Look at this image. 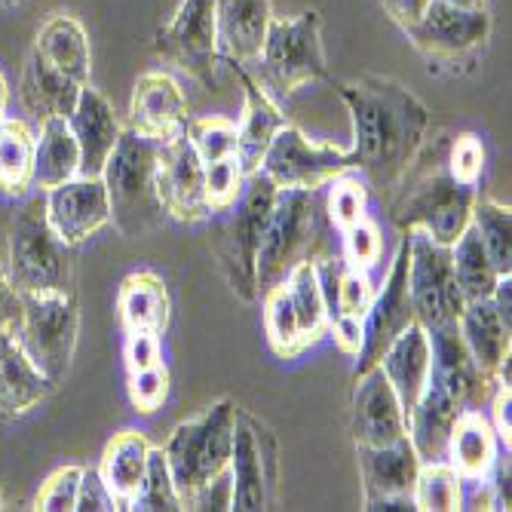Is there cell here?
Wrapping results in <instances>:
<instances>
[{
    "label": "cell",
    "instance_id": "cell-1",
    "mask_svg": "<svg viewBox=\"0 0 512 512\" xmlns=\"http://www.w3.org/2000/svg\"><path fill=\"white\" fill-rule=\"evenodd\" d=\"M353 123V169L368 191L393 194L430 132V111L393 77L365 74L335 83Z\"/></svg>",
    "mask_w": 512,
    "mask_h": 512
},
{
    "label": "cell",
    "instance_id": "cell-2",
    "mask_svg": "<svg viewBox=\"0 0 512 512\" xmlns=\"http://www.w3.org/2000/svg\"><path fill=\"white\" fill-rule=\"evenodd\" d=\"M451 145V142H448ZM445 154H436L430 163L424 154V145L405 169V175L396 184V197L390 206L393 224L402 230H424V234L442 246H454L457 237L470 227L473 203L479 197V188L473 184H460L448 166Z\"/></svg>",
    "mask_w": 512,
    "mask_h": 512
},
{
    "label": "cell",
    "instance_id": "cell-3",
    "mask_svg": "<svg viewBox=\"0 0 512 512\" xmlns=\"http://www.w3.org/2000/svg\"><path fill=\"white\" fill-rule=\"evenodd\" d=\"M157 148V142L126 126L102 169L111 224L126 240L154 234L166 218L157 197Z\"/></svg>",
    "mask_w": 512,
    "mask_h": 512
},
{
    "label": "cell",
    "instance_id": "cell-4",
    "mask_svg": "<svg viewBox=\"0 0 512 512\" xmlns=\"http://www.w3.org/2000/svg\"><path fill=\"white\" fill-rule=\"evenodd\" d=\"M255 80L283 105L304 86L329 80L322 46V16L304 10L295 16H273L264 46L255 59Z\"/></svg>",
    "mask_w": 512,
    "mask_h": 512
},
{
    "label": "cell",
    "instance_id": "cell-5",
    "mask_svg": "<svg viewBox=\"0 0 512 512\" xmlns=\"http://www.w3.org/2000/svg\"><path fill=\"white\" fill-rule=\"evenodd\" d=\"M237 402L218 399L200 417L184 421L172 430L166 442V463L181 500V509H194L197 497L221 476L230 463V442H234Z\"/></svg>",
    "mask_w": 512,
    "mask_h": 512
},
{
    "label": "cell",
    "instance_id": "cell-6",
    "mask_svg": "<svg viewBox=\"0 0 512 512\" xmlns=\"http://www.w3.org/2000/svg\"><path fill=\"white\" fill-rule=\"evenodd\" d=\"M74 249L65 246L46 221L43 194L19 200L10 237H7V276L13 289L22 292H53L71 289L74 283Z\"/></svg>",
    "mask_w": 512,
    "mask_h": 512
},
{
    "label": "cell",
    "instance_id": "cell-7",
    "mask_svg": "<svg viewBox=\"0 0 512 512\" xmlns=\"http://www.w3.org/2000/svg\"><path fill=\"white\" fill-rule=\"evenodd\" d=\"M273 200H276V184L264 172H255L246 178V188H243L240 200L230 209L218 212L221 224H218V237H215V252H218L221 270L227 276V286L234 289V295L246 304L258 301L255 258H258V246L264 237Z\"/></svg>",
    "mask_w": 512,
    "mask_h": 512
},
{
    "label": "cell",
    "instance_id": "cell-8",
    "mask_svg": "<svg viewBox=\"0 0 512 512\" xmlns=\"http://www.w3.org/2000/svg\"><path fill=\"white\" fill-rule=\"evenodd\" d=\"M22 310L16 319V335L31 362L59 387L74 362L80 338V307L71 289L22 292Z\"/></svg>",
    "mask_w": 512,
    "mask_h": 512
},
{
    "label": "cell",
    "instance_id": "cell-9",
    "mask_svg": "<svg viewBox=\"0 0 512 512\" xmlns=\"http://www.w3.org/2000/svg\"><path fill=\"white\" fill-rule=\"evenodd\" d=\"M316 240H319L316 191H276L255 258L258 298L283 283L298 261L313 258Z\"/></svg>",
    "mask_w": 512,
    "mask_h": 512
},
{
    "label": "cell",
    "instance_id": "cell-10",
    "mask_svg": "<svg viewBox=\"0 0 512 512\" xmlns=\"http://www.w3.org/2000/svg\"><path fill=\"white\" fill-rule=\"evenodd\" d=\"M488 7H454L445 0H433L430 10L417 19L405 37L436 71H460L473 65L491 40Z\"/></svg>",
    "mask_w": 512,
    "mask_h": 512
},
{
    "label": "cell",
    "instance_id": "cell-11",
    "mask_svg": "<svg viewBox=\"0 0 512 512\" xmlns=\"http://www.w3.org/2000/svg\"><path fill=\"white\" fill-rule=\"evenodd\" d=\"M230 506L234 512L270 509L279 485V445L264 421L237 405L234 442H230Z\"/></svg>",
    "mask_w": 512,
    "mask_h": 512
},
{
    "label": "cell",
    "instance_id": "cell-12",
    "mask_svg": "<svg viewBox=\"0 0 512 512\" xmlns=\"http://www.w3.org/2000/svg\"><path fill=\"white\" fill-rule=\"evenodd\" d=\"M154 53L175 71L212 89L221 68L215 0H178L172 19L154 37Z\"/></svg>",
    "mask_w": 512,
    "mask_h": 512
},
{
    "label": "cell",
    "instance_id": "cell-13",
    "mask_svg": "<svg viewBox=\"0 0 512 512\" xmlns=\"http://www.w3.org/2000/svg\"><path fill=\"white\" fill-rule=\"evenodd\" d=\"M261 172L276 184V191H319L356 169L350 151L329 142H310L298 126L286 123L273 135Z\"/></svg>",
    "mask_w": 512,
    "mask_h": 512
},
{
    "label": "cell",
    "instance_id": "cell-14",
    "mask_svg": "<svg viewBox=\"0 0 512 512\" xmlns=\"http://www.w3.org/2000/svg\"><path fill=\"white\" fill-rule=\"evenodd\" d=\"M408 234V301L414 319L430 329L439 322H454L467 301L457 289V276L451 264V246L430 240L424 230Z\"/></svg>",
    "mask_w": 512,
    "mask_h": 512
},
{
    "label": "cell",
    "instance_id": "cell-15",
    "mask_svg": "<svg viewBox=\"0 0 512 512\" xmlns=\"http://www.w3.org/2000/svg\"><path fill=\"white\" fill-rule=\"evenodd\" d=\"M408 322H414V310L408 301V234H402L384 286L375 292V301H371V307L362 319V347L356 353L353 378L381 362L387 347L396 341V335Z\"/></svg>",
    "mask_w": 512,
    "mask_h": 512
},
{
    "label": "cell",
    "instance_id": "cell-16",
    "mask_svg": "<svg viewBox=\"0 0 512 512\" xmlns=\"http://www.w3.org/2000/svg\"><path fill=\"white\" fill-rule=\"evenodd\" d=\"M157 197L163 215L178 224L212 221V206L206 200L203 160L197 157L188 135H178L157 148Z\"/></svg>",
    "mask_w": 512,
    "mask_h": 512
},
{
    "label": "cell",
    "instance_id": "cell-17",
    "mask_svg": "<svg viewBox=\"0 0 512 512\" xmlns=\"http://www.w3.org/2000/svg\"><path fill=\"white\" fill-rule=\"evenodd\" d=\"M46 221L56 237L77 249L111 224V203L102 175H74L53 191H43Z\"/></svg>",
    "mask_w": 512,
    "mask_h": 512
},
{
    "label": "cell",
    "instance_id": "cell-18",
    "mask_svg": "<svg viewBox=\"0 0 512 512\" xmlns=\"http://www.w3.org/2000/svg\"><path fill=\"white\" fill-rule=\"evenodd\" d=\"M191 123V105L181 83L169 71H145L132 86L129 99V129L166 145L184 135Z\"/></svg>",
    "mask_w": 512,
    "mask_h": 512
},
{
    "label": "cell",
    "instance_id": "cell-19",
    "mask_svg": "<svg viewBox=\"0 0 512 512\" xmlns=\"http://www.w3.org/2000/svg\"><path fill=\"white\" fill-rule=\"evenodd\" d=\"M430 338V384L442 387L457 405H473L479 408L482 399L491 396V384L482 378V371L460 335V325L454 322H439L427 329Z\"/></svg>",
    "mask_w": 512,
    "mask_h": 512
},
{
    "label": "cell",
    "instance_id": "cell-20",
    "mask_svg": "<svg viewBox=\"0 0 512 512\" xmlns=\"http://www.w3.org/2000/svg\"><path fill=\"white\" fill-rule=\"evenodd\" d=\"M350 433L356 445H390L408 436L402 402L390 387V381L384 378L381 365L356 375Z\"/></svg>",
    "mask_w": 512,
    "mask_h": 512
},
{
    "label": "cell",
    "instance_id": "cell-21",
    "mask_svg": "<svg viewBox=\"0 0 512 512\" xmlns=\"http://www.w3.org/2000/svg\"><path fill=\"white\" fill-rule=\"evenodd\" d=\"M234 74L243 86V117L237 126V160L249 178V175L261 172V160L273 142V135L289 123V117L283 114V105H279L255 80V74L249 68L234 65Z\"/></svg>",
    "mask_w": 512,
    "mask_h": 512
},
{
    "label": "cell",
    "instance_id": "cell-22",
    "mask_svg": "<svg viewBox=\"0 0 512 512\" xmlns=\"http://www.w3.org/2000/svg\"><path fill=\"white\" fill-rule=\"evenodd\" d=\"M56 387L50 378L31 362L25 347L19 344L16 322L0 332V417L4 421H19L31 414L40 402L50 399Z\"/></svg>",
    "mask_w": 512,
    "mask_h": 512
},
{
    "label": "cell",
    "instance_id": "cell-23",
    "mask_svg": "<svg viewBox=\"0 0 512 512\" xmlns=\"http://www.w3.org/2000/svg\"><path fill=\"white\" fill-rule=\"evenodd\" d=\"M273 19V0H215L218 53L230 65L252 68Z\"/></svg>",
    "mask_w": 512,
    "mask_h": 512
},
{
    "label": "cell",
    "instance_id": "cell-24",
    "mask_svg": "<svg viewBox=\"0 0 512 512\" xmlns=\"http://www.w3.org/2000/svg\"><path fill=\"white\" fill-rule=\"evenodd\" d=\"M68 126L77 138L80 148V175H102L117 138L123 132L111 102L105 99V92H99L92 83L80 89V99L68 117Z\"/></svg>",
    "mask_w": 512,
    "mask_h": 512
},
{
    "label": "cell",
    "instance_id": "cell-25",
    "mask_svg": "<svg viewBox=\"0 0 512 512\" xmlns=\"http://www.w3.org/2000/svg\"><path fill=\"white\" fill-rule=\"evenodd\" d=\"M28 53H34L43 65L56 68L59 74L71 77L80 86H86L92 77L89 34H86L83 22L68 10H56L43 19Z\"/></svg>",
    "mask_w": 512,
    "mask_h": 512
},
{
    "label": "cell",
    "instance_id": "cell-26",
    "mask_svg": "<svg viewBox=\"0 0 512 512\" xmlns=\"http://www.w3.org/2000/svg\"><path fill=\"white\" fill-rule=\"evenodd\" d=\"M356 457L365 503L378 497H411L417 470H421V457H417L408 436L390 445H356Z\"/></svg>",
    "mask_w": 512,
    "mask_h": 512
},
{
    "label": "cell",
    "instance_id": "cell-27",
    "mask_svg": "<svg viewBox=\"0 0 512 512\" xmlns=\"http://www.w3.org/2000/svg\"><path fill=\"white\" fill-rule=\"evenodd\" d=\"M500 451L503 445L488 421V414L473 405L460 408L445 451V460L454 467V473L460 479H488Z\"/></svg>",
    "mask_w": 512,
    "mask_h": 512
},
{
    "label": "cell",
    "instance_id": "cell-28",
    "mask_svg": "<svg viewBox=\"0 0 512 512\" xmlns=\"http://www.w3.org/2000/svg\"><path fill=\"white\" fill-rule=\"evenodd\" d=\"M381 371L390 381V387L396 390L402 411L408 414L411 405L417 402V396L424 393L427 378H430V338L421 322H408L405 329L396 335V341L387 347V353L381 356Z\"/></svg>",
    "mask_w": 512,
    "mask_h": 512
},
{
    "label": "cell",
    "instance_id": "cell-29",
    "mask_svg": "<svg viewBox=\"0 0 512 512\" xmlns=\"http://www.w3.org/2000/svg\"><path fill=\"white\" fill-rule=\"evenodd\" d=\"M313 267H316L319 292H322L329 319H338V316L365 319L371 301H375V292H378V286L371 283V270L347 264L341 258V252L338 255H316Z\"/></svg>",
    "mask_w": 512,
    "mask_h": 512
},
{
    "label": "cell",
    "instance_id": "cell-30",
    "mask_svg": "<svg viewBox=\"0 0 512 512\" xmlns=\"http://www.w3.org/2000/svg\"><path fill=\"white\" fill-rule=\"evenodd\" d=\"M148 457L151 442L142 430H120L108 439L99 460V476L111 491L117 509H132V500L142 491L148 473Z\"/></svg>",
    "mask_w": 512,
    "mask_h": 512
},
{
    "label": "cell",
    "instance_id": "cell-31",
    "mask_svg": "<svg viewBox=\"0 0 512 512\" xmlns=\"http://www.w3.org/2000/svg\"><path fill=\"white\" fill-rule=\"evenodd\" d=\"M117 316L123 332H151L163 335L169 329L172 301L163 276L151 270L129 273L117 289Z\"/></svg>",
    "mask_w": 512,
    "mask_h": 512
},
{
    "label": "cell",
    "instance_id": "cell-32",
    "mask_svg": "<svg viewBox=\"0 0 512 512\" xmlns=\"http://www.w3.org/2000/svg\"><path fill=\"white\" fill-rule=\"evenodd\" d=\"M460 408L463 405H457L442 387H436V384L427 381L424 393L417 396V402L405 414L408 442L414 445V451H417V457H421V463L445 460L448 436H451V427L457 421Z\"/></svg>",
    "mask_w": 512,
    "mask_h": 512
},
{
    "label": "cell",
    "instance_id": "cell-33",
    "mask_svg": "<svg viewBox=\"0 0 512 512\" xmlns=\"http://www.w3.org/2000/svg\"><path fill=\"white\" fill-rule=\"evenodd\" d=\"M80 89H83L80 83L59 74L50 65H43L34 53L25 56L22 80H19V102L31 120H37V123L50 120V117L68 120L80 99Z\"/></svg>",
    "mask_w": 512,
    "mask_h": 512
},
{
    "label": "cell",
    "instance_id": "cell-34",
    "mask_svg": "<svg viewBox=\"0 0 512 512\" xmlns=\"http://www.w3.org/2000/svg\"><path fill=\"white\" fill-rule=\"evenodd\" d=\"M457 325H460V335L467 341L482 378L494 387L497 384V371L500 365L509 359V350H512V329L500 322L491 298L488 301H470L463 307V313L457 316Z\"/></svg>",
    "mask_w": 512,
    "mask_h": 512
},
{
    "label": "cell",
    "instance_id": "cell-35",
    "mask_svg": "<svg viewBox=\"0 0 512 512\" xmlns=\"http://www.w3.org/2000/svg\"><path fill=\"white\" fill-rule=\"evenodd\" d=\"M37 132L22 117L0 120V197L25 200L34 191Z\"/></svg>",
    "mask_w": 512,
    "mask_h": 512
},
{
    "label": "cell",
    "instance_id": "cell-36",
    "mask_svg": "<svg viewBox=\"0 0 512 512\" xmlns=\"http://www.w3.org/2000/svg\"><path fill=\"white\" fill-rule=\"evenodd\" d=\"M80 175V148L65 117H50L37 132L34 157V191H53L59 184Z\"/></svg>",
    "mask_w": 512,
    "mask_h": 512
},
{
    "label": "cell",
    "instance_id": "cell-37",
    "mask_svg": "<svg viewBox=\"0 0 512 512\" xmlns=\"http://www.w3.org/2000/svg\"><path fill=\"white\" fill-rule=\"evenodd\" d=\"M451 264H454V276H457V289L463 295V301H488L494 286H497V267L491 264L476 227L470 224L463 234L457 237V243L451 246Z\"/></svg>",
    "mask_w": 512,
    "mask_h": 512
},
{
    "label": "cell",
    "instance_id": "cell-38",
    "mask_svg": "<svg viewBox=\"0 0 512 512\" xmlns=\"http://www.w3.org/2000/svg\"><path fill=\"white\" fill-rule=\"evenodd\" d=\"M283 283L289 289V298H292V307H295V316H298V325H301L304 344H307V350H313L325 335H329V313H325V301H322V292H319V279H316L313 258L298 261L289 270V276L283 279Z\"/></svg>",
    "mask_w": 512,
    "mask_h": 512
},
{
    "label": "cell",
    "instance_id": "cell-39",
    "mask_svg": "<svg viewBox=\"0 0 512 512\" xmlns=\"http://www.w3.org/2000/svg\"><path fill=\"white\" fill-rule=\"evenodd\" d=\"M261 310H264V335H267V347L279 356V359H298L307 353L304 335H301V325L289 298L286 283L273 286L270 292H264L261 298Z\"/></svg>",
    "mask_w": 512,
    "mask_h": 512
},
{
    "label": "cell",
    "instance_id": "cell-40",
    "mask_svg": "<svg viewBox=\"0 0 512 512\" xmlns=\"http://www.w3.org/2000/svg\"><path fill=\"white\" fill-rule=\"evenodd\" d=\"M470 224L476 227V234L497 267L500 276L512 273V209L506 203H497L491 197H476L473 203V218Z\"/></svg>",
    "mask_w": 512,
    "mask_h": 512
},
{
    "label": "cell",
    "instance_id": "cell-41",
    "mask_svg": "<svg viewBox=\"0 0 512 512\" xmlns=\"http://www.w3.org/2000/svg\"><path fill=\"white\" fill-rule=\"evenodd\" d=\"M460 476L448 460L421 463L417 470L411 500L417 512H457L460 509Z\"/></svg>",
    "mask_w": 512,
    "mask_h": 512
},
{
    "label": "cell",
    "instance_id": "cell-42",
    "mask_svg": "<svg viewBox=\"0 0 512 512\" xmlns=\"http://www.w3.org/2000/svg\"><path fill=\"white\" fill-rule=\"evenodd\" d=\"M325 188H329V197H325V218H329V224L338 230V234L371 215L368 212V184L356 172L338 175L335 181L325 184Z\"/></svg>",
    "mask_w": 512,
    "mask_h": 512
},
{
    "label": "cell",
    "instance_id": "cell-43",
    "mask_svg": "<svg viewBox=\"0 0 512 512\" xmlns=\"http://www.w3.org/2000/svg\"><path fill=\"white\" fill-rule=\"evenodd\" d=\"M132 509H142V512H178L181 500L169 473V463H166V451L151 445V457H148V473L142 482V491L135 494Z\"/></svg>",
    "mask_w": 512,
    "mask_h": 512
},
{
    "label": "cell",
    "instance_id": "cell-44",
    "mask_svg": "<svg viewBox=\"0 0 512 512\" xmlns=\"http://www.w3.org/2000/svg\"><path fill=\"white\" fill-rule=\"evenodd\" d=\"M184 135H188V142L203 163L237 154V123L227 117H191Z\"/></svg>",
    "mask_w": 512,
    "mask_h": 512
},
{
    "label": "cell",
    "instance_id": "cell-45",
    "mask_svg": "<svg viewBox=\"0 0 512 512\" xmlns=\"http://www.w3.org/2000/svg\"><path fill=\"white\" fill-rule=\"evenodd\" d=\"M203 181H206V200H209L212 218H215L218 212L230 209L240 200V194L246 188V172L234 154V157H221L215 163H203Z\"/></svg>",
    "mask_w": 512,
    "mask_h": 512
},
{
    "label": "cell",
    "instance_id": "cell-46",
    "mask_svg": "<svg viewBox=\"0 0 512 512\" xmlns=\"http://www.w3.org/2000/svg\"><path fill=\"white\" fill-rule=\"evenodd\" d=\"M384 255V234L375 218H362L353 227L341 230V258L353 267L375 270Z\"/></svg>",
    "mask_w": 512,
    "mask_h": 512
},
{
    "label": "cell",
    "instance_id": "cell-47",
    "mask_svg": "<svg viewBox=\"0 0 512 512\" xmlns=\"http://www.w3.org/2000/svg\"><path fill=\"white\" fill-rule=\"evenodd\" d=\"M448 172L460 181V184H473L479 188L482 172H485V145L476 132H460L451 138L448 145V157H445Z\"/></svg>",
    "mask_w": 512,
    "mask_h": 512
},
{
    "label": "cell",
    "instance_id": "cell-48",
    "mask_svg": "<svg viewBox=\"0 0 512 512\" xmlns=\"http://www.w3.org/2000/svg\"><path fill=\"white\" fill-rule=\"evenodd\" d=\"M126 390H129V402L138 414H154L157 408H163V402L169 396L166 365L160 362L145 371H132V375H126Z\"/></svg>",
    "mask_w": 512,
    "mask_h": 512
},
{
    "label": "cell",
    "instance_id": "cell-49",
    "mask_svg": "<svg viewBox=\"0 0 512 512\" xmlns=\"http://www.w3.org/2000/svg\"><path fill=\"white\" fill-rule=\"evenodd\" d=\"M80 476H83V467H59L56 473H50L34 497V509L37 512H74Z\"/></svg>",
    "mask_w": 512,
    "mask_h": 512
},
{
    "label": "cell",
    "instance_id": "cell-50",
    "mask_svg": "<svg viewBox=\"0 0 512 512\" xmlns=\"http://www.w3.org/2000/svg\"><path fill=\"white\" fill-rule=\"evenodd\" d=\"M123 362H126V375H132V371H145L151 365H160L163 362V335L126 332Z\"/></svg>",
    "mask_w": 512,
    "mask_h": 512
},
{
    "label": "cell",
    "instance_id": "cell-51",
    "mask_svg": "<svg viewBox=\"0 0 512 512\" xmlns=\"http://www.w3.org/2000/svg\"><path fill=\"white\" fill-rule=\"evenodd\" d=\"M117 503L111 491L105 488L99 470H83L80 488H77V509L74 512H114Z\"/></svg>",
    "mask_w": 512,
    "mask_h": 512
},
{
    "label": "cell",
    "instance_id": "cell-52",
    "mask_svg": "<svg viewBox=\"0 0 512 512\" xmlns=\"http://www.w3.org/2000/svg\"><path fill=\"white\" fill-rule=\"evenodd\" d=\"M488 402H491V427H494V433H497V439H500V445L506 448V451H512V421H509V408H512V387L509 384H494V390H491V396H488Z\"/></svg>",
    "mask_w": 512,
    "mask_h": 512
},
{
    "label": "cell",
    "instance_id": "cell-53",
    "mask_svg": "<svg viewBox=\"0 0 512 512\" xmlns=\"http://www.w3.org/2000/svg\"><path fill=\"white\" fill-rule=\"evenodd\" d=\"M329 335L335 341V347L356 359L359 347H362V319H353V316H338V319H329Z\"/></svg>",
    "mask_w": 512,
    "mask_h": 512
},
{
    "label": "cell",
    "instance_id": "cell-54",
    "mask_svg": "<svg viewBox=\"0 0 512 512\" xmlns=\"http://www.w3.org/2000/svg\"><path fill=\"white\" fill-rule=\"evenodd\" d=\"M381 4H384L387 16H390L402 31H408L417 19H421V16L430 10L433 0H381Z\"/></svg>",
    "mask_w": 512,
    "mask_h": 512
},
{
    "label": "cell",
    "instance_id": "cell-55",
    "mask_svg": "<svg viewBox=\"0 0 512 512\" xmlns=\"http://www.w3.org/2000/svg\"><path fill=\"white\" fill-rule=\"evenodd\" d=\"M19 310H22V298L13 289V283H10L7 267L0 264V332H4L7 325H13L19 319Z\"/></svg>",
    "mask_w": 512,
    "mask_h": 512
},
{
    "label": "cell",
    "instance_id": "cell-56",
    "mask_svg": "<svg viewBox=\"0 0 512 512\" xmlns=\"http://www.w3.org/2000/svg\"><path fill=\"white\" fill-rule=\"evenodd\" d=\"M10 105H13V89H10V80H7L4 68H0V120L10 117Z\"/></svg>",
    "mask_w": 512,
    "mask_h": 512
},
{
    "label": "cell",
    "instance_id": "cell-57",
    "mask_svg": "<svg viewBox=\"0 0 512 512\" xmlns=\"http://www.w3.org/2000/svg\"><path fill=\"white\" fill-rule=\"evenodd\" d=\"M28 0H0V10H22Z\"/></svg>",
    "mask_w": 512,
    "mask_h": 512
},
{
    "label": "cell",
    "instance_id": "cell-58",
    "mask_svg": "<svg viewBox=\"0 0 512 512\" xmlns=\"http://www.w3.org/2000/svg\"><path fill=\"white\" fill-rule=\"evenodd\" d=\"M445 4H454V7H482L485 0H445Z\"/></svg>",
    "mask_w": 512,
    "mask_h": 512
},
{
    "label": "cell",
    "instance_id": "cell-59",
    "mask_svg": "<svg viewBox=\"0 0 512 512\" xmlns=\"http://www.w3.org/2000/svg\"><path fill=\"white\" fill-rule=\"evenodd\" d=\"M0 503H4V488H0Z\"/></svg>",
    "mask_w": 512,
    "mask_h": 512
}]
</instances>
